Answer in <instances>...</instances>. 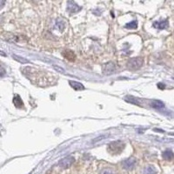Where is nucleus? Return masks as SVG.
I'll use <instances>...</instances> for the list:
<instances>
[{"instance_id": "f03ea898", "label": "nucleus", "mask_w": 174, "mask_h": 174, "mask_svg": "<svg viewBox=\"0 0 174 174\" xmlns=\"http://www.w3.org/2000/svg\"><path fill=\"white\" fill-rule=\"evenodd\" d=\"M143 65V59L140 58H135V59H132L128 61L127 67L130 70L135 71L139 69L141 66Z\"/></svg>"}, {"instance_id": "6e6552de", "label": "nucleus", "mask_w": 174, "mask_h": 174, "mask_svg": "<svg viewBox=\"0 0 174 174\" xmlns=\"http://www.w3.org/2000/svg\"><path fill=\"white\" fill-rule=\"evenodd\" d=\"M69 85H71L73 89L76 90V91H83V90L85 89V86L82 85L81 83L77 82V81H74V80L69 81Z\"/></svg>"}, {"instance_id": "f3484780", "label": "nucleus", "mask_w": 174, "mask_h": 174, "mask_svg": "<svg viewBox=\"0 0 174 174\" xmlns=\"http://www.w3.org/2000/svg\"><path fill=\"white\" fill-rule=\"evenodd\" d=\"M100 174H114L113 171L110 169V168H106V169H103L100 172Z\"/></svg>"}, {"instance_id": "20e7f679", "label": "nucleus", "mask_w": 174, "mask_h": 174, "mask_svg": "<svg viewBox=\"0 0 174 174\" xmlns=\"http://www.w3.org/2000/svg\"><path fill=\"white\" fill-rule=\"evenodd\" d=\"M80 10V6H78L73 0H69L67 3V12L70 14H75V13L78 12Z\"/></svg>"}, {"instance_id": "9d476101", "label": "nucleus", "mask_w": 174, "mask_h": 174, "mask_svg": "<svg viewBox=\"0 0 174 174\" xmlns=\"http://www.w3.org/2000/svg\"><path fill=\"white\" fill-rule=\"evenodd\" d=\"M64 26H65V24H64V21L62 19V18H58L55 22V28L57 30H59V31H63L64 29Z\"/></svg>"}, {"instance_id": "9b49d317", "label": "nucleus", "mask_w": 174, "mask_h": 174, "mask_svg": "<svg viewBox=\"0 0 174 174\" xmlns=\"http://www.w3.org/2000/svg\"><path fill=\"white\" fill-rule=\"evenodd\" d=\"M13 103H14V106H16L17 108H21L24 106L21 98L18 95H15V97L13 98Z\"/></svg>"}, {"instance_id": "4468645a", "label": "nucleus", "mask_w": 174, "mask_h": 174, "mask_svg": "<svg viewBox=\"0 0 174 174\" xmlns=\"http://www.w3.org/2000/svg\"><path fill=\"white\" fill-rule=\"evenodd\" d=\"M157 171L153 166H149L144 169V174H156Z\"/></svg>"}, {"instance_id": "f257e3e1", "label": "nucleus", "mask_w": 174, "mask_h": 174, "mask_svg": "<svg viewBox=\"0 0 174 174\" xmlns=\"http://www.w3.org/2000/svg\"><path fill=\"white\" fill-rule=\"evenodd\" d=\"M125 144L122 141H114L112 143H110L108 145V151L112 154H119L125 148Z\"/></svg>"}, {"instance_id": "423d86ee", "label": "nucleus", "mask_w": 174, "mask_h": 174, "mask_svg": "<svg viewBox=\"0 0 174 174\" xmlns=\"http://www.w3.org/2000/svg\"><path fill=\"white\" fill-rule=\"evenodd\" d=\"M74 161H75V158L73 157H66L63 159H61L59 165L60 167L66 169V168H69L70 166H72V164L74 163Z\"/></svg>"}, {"instance_id": "39448f33", "label": "nucleus", "mask_w": 174, "mask_h": 174, "mask_svg": "<svg viewBox=\"0 0 174 174\" xmlns=\"http://www.w3.org/2000/svg\"><path fill=\"white\" fill-rule=\"evenodd\" d=\"M116 70V65L112 62H108L103 65V73L105 75H111Z\"/></svg>"}, {"instance_id": "2eb2a0df", "label": "nucleus", "mask_w": 174, "mask_h": 174, "mask_svg": "<svg viewBox=\"0 0 174 174\" xmlns=\"http://www.w3.org/2000/svg\"><path fill=\"white\" fill-rule=\"evenodd\" d=\"M12 58L13 59H15L18 61V62H20L22 64H26L27 62H28V60L25 59V58H23V57H20V56H17V55H12Z\"/></svg>"}, {"instance_id": "6ab92c4d", "label": "nucleus", "mask_w": 174, "mask_h": 174, "mask_svg": "<svg viewBox=\"0 0 174 174\" xmlns=\"http://www.w3.org/2000/svg\"><path fill=\"white\" fill-rule=\"evenodd\" d=\"M4 73H5V71H4V69L3 68V66H1V65H0V78L4 76Z\"/></svg>"}, {"instance_id": "dca6fc26", "label": "nucleus", "mask_w": 174, "mask_h": 174, "mask_svg": "<svg viewBox=\"0 0 174 174\" xmlns=\"http://www.w3.org/2000/svg\"><path fill=\"white\" fill-rule=\"evenodd\" d=\"M125 27L127 29H136L137 27H138V23L136 21L130 22V23H128L127 25L125 26Z\"/></svg>"}, {"instance_id": "0eeeda50", "label": "nucleus", "mask_w": 174, "mask_h": 174, "mask_svg": "<svg viewBox=\"0 0 174 174\" xmlns=\"http://www.w3.org/2000/svg\"><path fill=\"white\" fill-rule=\"evenodd\" d=\"M63 56L69 61H75L76 59V55L73 51H70V50H65L63 51Z\"/></svg>"}, {"instance_id": "ddd939ff", "label": "nucleus", "mask_w": 174, "mask_h": 174, "mask_svg": "<svg viewBox=\"0 0 174 174\" xmlns=\"http://www.w3.org/2000/svg\"><path fill=\"white\" fill-rule=\"evenodd\" d=\"M163 158L166 160H172L173 158V153L171 150H167L163 153Z\"/></svg>"}, {"instance_id": "1a4fd4ad", "label": "nucleus", "mask_w": 174, "mask_h": 174, "mask_svg": "<svg viewBox=\"0 0 174 174\" xmlns=\"http://www.w3.org/2000/svg\"><path fill=\"white\" fill-rule=\"evenodd\" d=\"M153 26L158 29H166V27H168V20H163L160 22H154Z\"/></svg>"}, {"instance_id": "a211bd4d", "label": "nucleus", "mask_w": 174, "mask_h": 174, "mask_svg": "<svg viewBox=\"0 0 174 174\" xmlns=\"http://www.w3.org/2000/svg\"><path fill=\"white\" fill-rule=\"evenodd\" d=\"M53 68L55 69L56 71H58V72H61V73H64V70L63 68H61V67H59V65H53Z\"/></svg>"}, {"instance_id": "412c9836", "label": "nucleus", "mask_w": 174, "mask_h": 174, "mask_svg": "<svg viewBox=\"0 0 174 174\" xmlns=\"http://www.w3.org/2000/svg\"><path fill=\"white\" fill-rule=\"evenodd\" d=\"M0 55H2V56H6L5 54H4V52L3 51H0Z\"/></svg>"}, {"instance_id": "f8f14e48", "label": "nucleus", "mask_w": 174, "mask_h": 174, "mask_svg": "<svg viewBox=\"0 0 174 174\" xmlns=\"http://www.w3.org/2000/svg\"><path fill=\"white\" fill-rule=\"evenodd\" d=\"M151 106L154 108V109H162L164 106H165V104L160 101V100H154L153 102L151 103Z\"/></svg>"}, {"instance_id": "7ed1b4c3", "label": "nucleus", "mask_w": 174, "mask_h": 174, "mask_svg": "<svg viewBox=\"0 0 174 174\" xmlns=\"http://www.w3.org/2000/svg\"><path fill=\"white\" fill-rule=\"evenodd\" d=\"M136 158H129L122 162V166H123L124 169H125V170H132V169L134 168V166H136Z\"/></svg>"}, {"instance_id": "aec40b11", "label": "nucleus", "mask_w": 174, "mask_h": 174, "mask_svg": "<svg viewBox=\"0 0 174 174\" xmlns=\"http://www.w3.org/2000/svg\"><path fill=\"white\" fill-rule=\"evenodd\" d=\"M4 4H5V0H0V9L3 8Z\"/></svg>"}]
</instances>
